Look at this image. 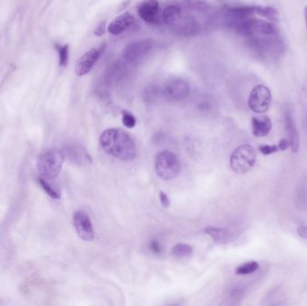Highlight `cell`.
<instances>
[{
    "instance_id": "obj_18",
    "label": "cell",
    "mask_w": 307,
    "mask_h": 306,
    "mask_svg": "<svg viewBox=\"0 0 307 306\" xmlns=\"http://www.w3.org/2000/svg\"><path fill=\"white\" fill-rule=\"evenodd\" d=\"M193 249L191 246L186 243H177L176 245H174L172 249V253L173 256L178 257V258H185V257H190V255L192 254Z\"/></svg>"
},
{
    "instance_id": "obj_8",
    "label": "cell",
    "mask_w": 307,
    "mask_h": 306,
    "mask_svg": "<svg viewBox=\"0 0 307 306\" xmlns=\"http://www.w3.org/2000/svg\"><path fill=\"white\" fill-rule=\"evenodd\" d=\"M154 46V42L152 40H142L129 44L126 47L123 56L127 61L130 63H135L139 61L143 57L146 56L150 52Z\"/></svg>"
},
{
    "instance_id": "obj_10",
    "label": "cell",
    "mask_w": 307,
    "mask_h": 306,
    "mask_svg": "<svg viewBox=\"0 0 307 306\" xmlns=\"http://www.w3.org/2000/svg\"><path fill=\"white\" fill-rule=\"evenodd\" d=\"M138 14L145 22L154 25L159 22V3L157 0H143L138 7Z\"/></svg>"
},
{
    "instance_id": "obj_4",
    "label": "cell",
    "mask_w": 307,
    "mask_h": 306,
    "mask_svg": "<svg viewBox=\"0 0 307 306\" xmlns=\"http://www.w3.org/2000/svg\"><path fill=\"white\" fill-rule=\"evenodd\" d=\"M255 163V149L248 144L235 148L230 156V166L238 174H245L250 172Z\"/></svg>"
},
{
    "instance_id": "obj_22",
    "label": "cell",
    "mask_w": 307,
    "mask_h": 306,
    "mask_svg": "<svg viewBox=\"0 0 307 306\" xmlns=\"http://www.w3.org/2000/svg\"><path fill=\"white\" fill-rule=\"evenodd\" d=\"M122 123L128 129H133L136 126L137 121L133 114H131L130 112H127V111H123L122 112Z\"/></svg>"
},
{
    "instance_id": "obj_15",
    "label": "cell",
    "mask_w": 307,
    "mask_h": 306,
    "mask_svg": "<svg viewBox=\"0 0 307 306\" xmlns=\"http://www.w3.org/2000/svg\"><path fill=\"white\" fill-rule=\"evenodd\" d=\"M204 232L212 238L216 243H225L229 241L230 236H231V234L227 230L219 228V227L208 226L204 230Z\"/></svg>"
},
{
    "instance_id": "obj_27",
    "label": "cell",
    "mask_w": 307,
    "mask_h": 306,
    "mask_svg": "<svg viewBox=\"0 0 307 306\" xmlns=\"http://www.w3.org/2000/svg\"><path fill=\"white\" fill-rule=\"evenodd\" d=\"M105 26H106L105 22L101 23L99 26L96 27V29L95 30V35L98 37L103 36L105 33Z\"/></svg>"
},
{
    "instance_id": "obj_13",
    "label": "cell",
    "mask_w": 307,
    "mask_h": 306,
    "mask_svg": "<svg viewBox=\"0 0 307 306\" xmlns=\"http://www.w3.org/2000/svg\"><path fill=\"white\" fill-rule=\"evenodd\" d=\"M134 21L135 18L130 13L122 14L109 25V33L113 35H121L123 32L128 30L133 25Z\"/></svg>"
},
{
    "instance_id": "obj_25",
    "label": "cell",
    "mask_w": 307,
    "mask_h": 306,
    "mask_svg": "<svg viewBox=\"0 0 307 306\" xmlns=\"http://www.w3.org/2000/svg\"><path fill=\"white\" fill-rule=\"evenodd\" d=\"M159 198H160L161 204L165 207H168L170 206V199L167 195L165 194L164 191L159 192Z\"/></svg>"
},
{
    "instance_id": "obj_12",
    "label": "cell",
    "mask_w": 307,
    "mask_h": 306,
    "mask_svg": "<svg viewBox=\"0 0 307 306\" xmlns=\"http://www.w3.org/2000/svg\"><path fill=\"white\" fill-rule=\"evenodd\" d=\"M285 131L287 133L288 141H289L291 150L296 154L300 147V138H299L298 130L294 123V118L292 112L289 110H285Z\"/></svg>"
},
{
    "instance_id": "obj_2",
    "label": "cell",
    "mask_w": 307,
    "mask_h": 306,
    "mask_svg": "<svg viewBox=\"0 0 307 306\" xmlns=\"http://www.w3.org/2000/svg\"><path fill=\"white\" fill-rule=\"evenodd\" d=\"M156 173L161 179L169 181L179 175L182 170L181 162L176 155L168 150L161 151L155 159Z\"/></svg>"
},
{
    "instance_id": "obj_6",
    "label": "cell",
    "mask_w": 307,
    "mask_h": 306,
    "mask_svg": "<svg viewBox=\"0 0 307 306\" xmlns=\"http://www.w3.org/2000/svg\"><path fill=\"white\" fill-rule=\"evenodd\" d=\"M189 83L182 78H173L165 83L164 94L167 99L173 102L182 101L190 95Z\"/></svg>"
},
{
    "instance_id": "obj_9",
    "label": "cell",
    "mask_w": 307,
    "mask_h": 306,
    "mask_svg": "<svg viewBox=\"0 0 307 306\" xmlns=\"http://www.w3.org/2000/svg\"><path fill=\"white\" fill-rule=\"evenodd\" d=\"M103 51V47L100 49H91L80 57L76 64V73L79 77L87 75L94 68L95 63L98 61L100 55Z\"/></svg>"
},
{
    "instance_id": "obj_17",
    "label": "cell",
    "mask_w": 307,
    "mask_h": 306,
    "mask_svg": "<svg viewBox=\"0 0 307 306\" xmlns=\"http://www.w3.org/2000/svg\"><path fill=\"white\" fill-rule=\"evenodd\" d=\"M255 13L271 21L278 20V12L277 9H274L272 7L258 6V7H255Z\"/></svg>"
},
{
    "instance_id": "obj_7",
    "label": "cell",
    "mask_w": 307,
    "mask_h": 306,
    "mask_svg": "<svg viewBox=\"0 0 307 306\" xmlns=\"http://www.w3.org/2000/svg\"><path fill=\"white\" fill-rule=\"evenodd\" d=\"M73 224L78 236L86 241H94L95 232L91 219L87 212L78 210L74 213Z\"/></svg>"
},
{
    "instance_id": "obj_1",
    "label": "cell",
    "mask_w": 307,
    "mask_h": 306,
    "mask_svg": "<svg viewBox=\"0 0 307 306\" xmlns=\"http://www.w3.org/2000/svg\"><path fill=\"white\" fill-rule=\"evenodd\" d=\"M100 145L105 153L122 161H133L138 153L132 138L121 129L104 130L100 137Z\"/></svg>"
},
{
    "instance_id": "obj_5",
    "label": "cell",
    "mask_w": 307,
    "mask_h": 306,
    "mask_svg": "<svg viewBox=\"0 0 307 306\" xmlns=\"http://www.w3.org/2000/svg\"><path fill=\"white\" fill-rule=\"evenodd\" d=\"M271 101L272 96L268 87L263 85H259L251 90L248 100V105L252 112L261 114L269 109Z\"/></svg>"
},
{
    "instance_id": "obj_26",
    "label": "cell",
    "mask_w": 307,
    "mask_h": 306,
    "mask_svg": "<svg viewBox=\"0 0 307 306\" xmlns=\"http://www.w3.org/2000/svg\"><path fill=\"white\" fill-rule=\"evenodd\" d=\"M296 232L300 237L307 241V225H300Z\"/></svg>"
},
{
    "instance_id": "obj_14",
    "label": "cell",
    "mask_w": 307,
    "mask_h": 306,
    "mask_svg": "<svg viewBox=\"0 0 307 306\" xmlns=\"http://www.w3.org/2000/svg\"><path fill=\"white\" fill-rule=\"evenodd\" d=\"M272 129V123L268 116L253 117L251 120V131L256 138L266 137Z\"/></svg>"
},
{
    "instance_id": "obj_3",
    "label": "cell",
    "mask_w": 307,
    "mask_h": 306,
    "mask_svg": "<svg viewBox=\"0 0 307 306\" xmlns=\"http://www.w3.org/2000/svg\"><path fill=\"white\" fill-rule=\"evenodd\" d=\"M63 152L52 149L46 152L40 157L37 168L42 178L46 180H53L61 173L64 162Z\"/></svg>"
},
{
    "instance_id": "obj_19",
    "label": "cell",
    "mask_w": 307,
    "mask_h": 306,
    "mask_svg": "<svg viewBox=\"0 0 307 306\" xmlns=\"http://www.w3.org/2000/svg\"><path fill=\"white\" fill-rule=\"evenodd\" d=\"M259 267H260V265L257 261H249V262L243 263L241 266H239L236 268L235 273L237 275H250L257 271Z\"/></svg>"
},
{
    "instance_id": "obj_21",
    "label": "cell",
    "mask_w": 307,
    "mask_h": 306,
    "mask_svg": "<svg viewBox=\"0 0 307 306\" xmlns=\"http://www.w3.org/2000/svg\"><path fill=\"white\" fill-rule=\"evenodd\" d=\"M38 181H39L40 185L42 186V188L45 190V192H46L50 197H52V198H54V199H60V198H61V195H60V193L54 190L52 186L50 185L47 181H45V179H44V178H40Z\"/></svg>"
},
{
    "instance_id": "obj_28",
    "label": "cell",
    "mask_w": 307,
    "mask_h": 306,
    "mask_svg": "<svg viewBox=\"0 0 307 306\" xmlns=\"http://www.w3.org/2000/svg\"><path fill=\"white\" fill-rule=\"evenodd\" d=\"M277 147L279 148V150H281V151H285V150H286V149L290 147L288 139H286V138H282V139H280V141L278 143Z\"/></svg>"
},
{
    "instance_id": "obj_29",
    "label": "cell",
    "mask_w": 307,
    "mask_h": 306,
    "mask_svg": "<svg viewBox=\"0 0 307 306\" xmlns=\"http://www.w3.org/2000/svg\"><path fill=\"white\" fill-rule=\"evenodd\" d=\"M303 14H304V20H305V26H306L307 33V6L304 7V9H303Z\"/></svg>"
},
{
    "instance_id": "obj_23",
    "label": "cell",
    "mask_w": 307,
    "mask_h": 306,
    "mask_svg": "<svg viewBox=\"0 0 307 306\" xmlns=\"http://www.w3.org/2000/svg\"><path fill=\"white\" fill-rule=\"evenodd\" d=\"M278 150L279 148L276 145H261L259 147V151L264 155H272Z\"/></svg>"
},
{
    "instance_id": "obj_16",
    "label": "cell",
    "mask_w": 307,
    "mask_h": 306,
    "mask_svg": "<svg viewBox=\"0 0 307 306\" xmlns=\"http://www.w3.org/2000/svg\"><path fill=\"white\" fill-rule=\"evenodd\" d=\"M181 13V9L178 6L170 5L164 9L162 13V19L165 24H173L180 19Z\"/></svg>"
},
{
    "instance_id": "obj_11",
    "label": "cell",
    "mask_w": 307,
    "mask_h": 306,
    "mask_svg": "<svg viewBox=\"0 0 307 306\" xmlns=\"http://www.w3.org/2000/svg\"><path fill=\"white\" fill-rule=\"evenodd\" d=\"M63 154L64 156L66 155L71 162L79 165L92 164L93 161L90 154L81 145L75 144L67 146L63 150Z\"/></svg>"
},
{
    "instance_id": "obj_20",
    "label": "cell",
    "mask_w": 307,
    "mask_h": 306,
    "mask_svg": "<svg viewBox=\"0 0 307 306\" xmlns=\"http://www.w3.org/2000/svg\"><path fill=\"white\" fill-rule=\"evenodd\" d=\"M57 52L59 54V60H60V66L65 67L69 62V55H70V46L68 44L65 45H55Z\"/></svg>"
},
{
    "instance_id": "obj_24",
    "label": "cell",
    "mask_w": 307,
    "mask_h": 306,
    "mask_svg": "<svg viewBox=\"0 0 307 306\" xmlns=\"http://www.w3.org/2000/svg\"><path fill=\"white\" fill-rule=\"evenodd\" d=\"M149 249L154 254L159 255L162 252V247H161L160 243L156 240H152L149 242Z\"/></svg>"
}]
</instances>
